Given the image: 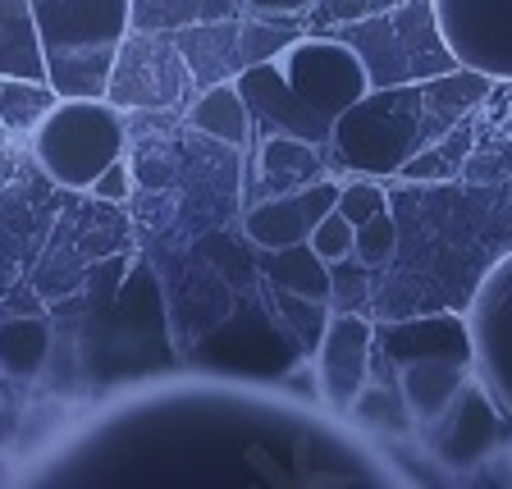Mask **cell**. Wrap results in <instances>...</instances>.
Wrapping results in <instances>:
<instances>
[{
	"label": "cell",
	"instance_id": "obj_11",
	"mask_svg": "<svg viewBox=\"0 0 512 489\" xmlns=\"http://www.w3.org/2000/svg\"><path fill=\"white\" fill-rule=\"evenodd\" d=\"M243 151H252L247 170V202H266L279 192H298L316 179H330L320 165V147L302 138H252Z\"/></svg>",
	"mask_w": 512,
	"mask_h": 489
},
{
	"label": "cell",
	"instance_id": "obj_6",
	"mask_svg": "<svg viewBox=\"0 0 512 489\" xmlns=\"http://www.w3.org/2000/svg\"><path fill=\"white\" fill-rule=\"evenodd\" d=\"M279 69L320 115L339 119L352 101H362L371 92L366 69L348 42H339L334 32H302L298 42L279 55Z\"/></svg>",
	"mask_w": 512,
	"mask_h": 489
},
{
	"label": "cell",
	"instance_id": "obj_16",
	"mask_svg": "<svg viewBox=\"0 0 512 489\" xmlns=\"http://www.w3.org/2000/svg\"><path fill=\"white\" fill-rule=\"evenodd\" d=\"M462 366L467 362H444V357L403 366V384H398V389H403V398H407L416 421H435V416L462 394V384H467Z\"/></svg>",
	"mask_w": 512,
	"mask_h": 489
},
{
	"label": "cell",
	"instance_id": "obj_1",
	"mask_svg": "<svg viewBox=\"0 0 512 489\" xmlns=\"http://www.w3.org/2000/svg\"><path fill=\"white\" fill-rule=\"evenodd\" d=\"M46 78L60 96H106L119 42L133 28V0H32Z\"/></svg>",
	"mask_w": 512,
	"mask_h": 489
},
{
	"label": "cell",
	"instance_id": "obj_19",
	"mask_svg": "<svg viewBox=\"0 0 512 489\" xmlns=\"http://www.w3.org/2000/svg\"><path fill=\"white\" fill-rule=\"evenodd\" d=\"M60 92L51 83H37V78H0V124L14 138H32L37 124L55 110Z\"/></svg>",
	"mask_w": 512,
	"mask_h": 489
},
{
	"label": "cell",
	"instance_id": "obj_25",
	"mask_svg": "<svg viewBox=\"0 0 512 489\" xmlns=\"http://www.w3.org/2000/svg\"><path fill=\"white\" fill-rule=\"evenodd\" d=\"M334 211H339L343 220L362 224V220H371V215L389 211V192H384L371 174H362V179H352V183H339V202H334Z\"/></svg>",
	"mask_w": 512,
	"mask_h": 489
},
{
	"label": "cell",
	"instance_id": "obj_26",
	"mask_svg": "<svg viewBox=\"0 0 512 489\" xmlns=\"http://www.w3.org/2000/svg\"><path fill=\"white\" fill-rule=\"evenodd\" d=\"M311 252L325 261V266H334V261H343V256H352V220H343L339 211L320 215V224L311 229Z\"/></svg>",
	"mask_w": 512,
	"mask_h": 489
},
{
	"label": "cell",
	"instance_id": "obj_2",
	"mask_svg": "<svg viewBox=\"0 0 512 489\" xmlns=\"http://www.w3.org/2000/svg\"><path fill=\"white\" fill-rule=\"evenodd\" d=\"M435 119L426 106V83H398V87H371L362 101H352L334 119V156L343 170L357 174H398L416 151L435 147Z\"/></svg>",
	"mask_w": 512,
	"mask_h": 489
},
{
	"label": "cell",
	"instance_id": "obj_21",
	"mask_svg": "<svg viewBox=\"0 0 512 489\" xmlns=\"http://www.w3.org/2000/svg\"><path fill=\"white\" fill-rule=\"evenodd\" d=\"M348 416L357 421V426L384 430V435H407V430H412V421H416L398 384H371V380H366L362 394L352 398Z\"/></svg>",
	"mask_w": 512,
	"mask_h": 489
},
{
	"label": "cell",
	"instance_id": "obj_18",
	"mask_svg": "<svg viewBox=\"0 0 512 489\" xmlns=\"http://www.w3.org/2000/svg\"><path fill=\"white\" fill-rule=\"evenodd\" d=\"M307 32V14H238V55L243 64L279 60Z\"/></svg>",
	"mask_w": 512,
	"mask_h": 489
},
{
	"label": "cell",
	"instance_id": "obj_15",
	"mask_svg": "<svg viewBox=\"0 0 512 489\" xmlns=\"http://www.w3.org/2000/svg\"><path fill=\"white\" fill-rule=\"evenodd\" d=\"M256 266L270 279V288L298 293V298H316L330 302V266L311 252V243H293V247H266L256 252Z\"/></svg>",
	"mask_w": 512,
	"mask_h": 489
},
{
	"label": "cell",
	"instance_id": "obj_9",
	"mask_svg": "<svg viewBox=\"0 0 512 489\" xmlns=\"http://www.w3.org/2000/svg\"><path fill=\"white\" fill-rule=\"evenodd\" d=\"M371 352H375V325L362 311H334L325 320V334L316 343V384L320 398L334 412L348 416L352 398L371 380Z\"/></svg>",
	"mask_w": 512,
	"mask_h": 489
},
{
	"label": "cell",
	"instance_id": "obj_12",
	"mask_svg": "<svg viewBox=\"0 0 512 489\" xmlns=\"http://www.w3.org/2000/svg\"><path fill=\"white\" fill-rule=\"evenodd\" d=\"M174 42H179L183 60H188L197 92L211 83H234L247 69L243 55H238V19L183 23V28H174Z\"/></svg>",
	"mask_w": 512,
	"mask_h": 489
},
{
	"label": "cell",
	"instance_id": "obj_8",
	"mask_svg": "<svg viewBox=\"0 0 512 489\" xmlns=\"http://www.w3.org/2000/svg\"><path fill=\"white\" fill-rule=\"evenodd\" d=\"M435 14L458 64L512 78V0H435Z\"/></svg>",
	"mask_w": 512,
	"mask_h": 489
},
{
	"label": "cell",
	"instance_id": "obj_4",
	"mask_svg": "<svg viewBox=\"0 0 512 489\" xmlns=\"http://www.w3.org/2000/svg\"><path fill=\"white\" fill-rule=\"evenodd\" d=\"M124 110L106 96H60L55 110L32 133V156L60 188H92L110 160L124 156Z\"/></svg>",
	"mask_w": 512,
	"mask_h": 489
},
{
	"label": "cell",
	"instance_id": "obj_28",
	"mask_svg": "<svg viewBox=\"0 0 512 489\" xmlns=\"http://www.w3.org/2000/svg\"><path fill=\"white\" fill-rule=\"evenodd\" d=\"M316 0H243V14H307Z\"/></svg>",
	"mask_w": 512,
	"mask_h": 489
},
{
	"label": "cell",
	"instance_id": "obj_29",
	"mask_svg": "<svg viewBox=\"0 0 512 489\" xmlns=\"http://www.w3.org/2000/svg\"><path fill=\"white\" fill-rule=\"evenodd\" d=\"M10 147V133H5V124H0V151Z\"/></svg>",
	"mask_w": 512,
	"mask_h": 489
},
{
	"label": "cell",
	"instance_id": "obj_17",
	"mask_svg": "<svg viewBox=\"0 0 512 489\" xmlns=\"http://www.w3.org/2000/svg\"><path fill=\"white\" fill-rule=\"evenodd\" d=\"M51 357V325L37 311L0 320V375L10 380H32Z\"/></svg>",
	"mask_w": 512,
	"mask_h": 489
},
{
	"label": "cell",
	"instance_id": "obj_14",
	"mask_svg": "<svg viewBox=\"0 0 512 489\" xmlns=\"http://www.w3.org/2000/svg\"><path fill=\"white\" fill-rule=\"evenodd\" d=\"M188 124L197 133H206V138L224 142V147H238V151L252 142V115H247V101L238 92V83L202 87V96L188 110Z\"/></svg>",
	"mask_w": 512,
	"mask_h": 489
},
{
	"label": "cell",
	"instance_id": "obj_27",
	"mask_svg": "<svg viewBox=\"0 0 512 489\" xmlns=\"http://www.w3.org/2000/svg\"><path fill=\"white\" fill-rule=\"evenodd\" d=\"M96 197V202H110V206H124L128 202V192H133V170H128V160H110L106 170L92 179V188H87Z\"/></svg>",
	"mask_w": 512,
	"mask_h": 489
},
{
	"label": "cell",
	"instance_id": "obj_20",
	"mask_svg": "<svg viewBox=\"0 0 512 489\" xmlns=\"http://www.w3.org/2000/svg\"><path fill=\"white\" fill-rule=\"evenodd\" d=\"M243 0H133V28H160L174 32L183 23H211V19H238Z\"/></svg>",
	"mask_w": 512,
	"mask_h": 489
},
{
	"label": "cell",
	"instance_id": "obj_23",
	"mask_svg": "<svg viewBox=\"0 0 512 489\" xmlns=\"http://www.w3.org/2000/svg\"><path fill=\"white\" fill-rule=\"evenodd\" d=\"M371 298V279L357 256H343L330 266V311H366Z\"/></svg>",
	"mask_w": 512,
	"mask_h": 489
},
{
	"label": "cell",
	"instance_id": "obj_10",
	"mask_svg": "<svg viewBox=\"0 0 512 489\" xmlns=\"http://www.w3.org/2000/svg\"><path fill=\"white\" fill-rule=\"evenodd\" d=\"M334 202H339V183L334 179H316L298 192H279V197H266V202H252L243 215V234L256 252L266 247H293L307 243L311 229L320 224V215H330Z\"/></svg>",
	"mask_w": 512,
	"mask_h": 489
},
{
	"label": "cell",
	"instance_id": "obj_3",
	"mask_svg": "<svg viewBox=\"0 0 512 489\" xmlns=\"http://www.w3.org/2000/svg\"><path fill=\"white\" fill-rule=\"evenodd\" d=\"M339 42L357 51L371 87H398V83H426L435 74L458 69V55L439 28L435 0H403L394 10L371 14L357 23H334Z\"/></svg>",
	"mask_w": 512,
	"mask_h": 489
},
{
	"label": "cell",
	"instance_id": "obj_22",
	"mask_svg": "<svg viewBox=\"0 0 512 489\" xmlns=\"http://www.w3.org/2000/svg\"><path fill=\"white\" fill-rule=\"evenodd\" d=\"M394 252H398L394 211H380V215H371V220L352 224V256H357L366 270H380L384 261H394Z\"/></svg>",
	"mask_w": 512,
	"mask_h": 489
},
{
	"label": "cell",
	"instance_id": "obj_13",
	"mask_svg": "<svg viewBox=\"0 0 512 489\" xmlns=\"http://www.w3.org/2000/svg\"><path fill=\"white\" fill-rule=\"evenodd\" d=\"M0 78H46L42 32L32 19V0H0Z\"/></svg>",
	"mask_w": 512,
	"mask_h": 489
},
{
	"label": "cell",
	"instance_id": "obj_7",
	"mask_svg": "<svg viewBox=\"0 0 512 489\" xmlns=\"http://www.w3.org/2000/svg\"><path fill=\"white\" fill-rule=\"evenodd\" d=\"M234 83L247 101V115H252V138H302L316 142V147H330L334 119L320 115L307 96L288 83L279 60L247 64Z\"/></svg>",
	"mask_w": 512,
	"mask_h": 489
},
{
	"label": "cell",
	"instance_id": "obj_5",
	"mask_svg": "<svg viewBox=\"0 0 512 489\" xmlns=\"http://www.w3.org/2000/svg\"><path fill=\"white\" fill-rule=\"evenodd\" d=\"M188 92H197L192 69L183 60L174 32L128 28L106 78V101L119 110H170Z\"/></svg>",
	"mask_w": 512,
	"mask_h": 489
},
{
	"label": "cell",
	"instance_id": "obj_24",
	"mask_svg": "<svg viewBox=\"0 0 512 489\" xmlns=\"http://www.w3.org/2000/svg\"><path fill=\"white\" fill-rule=\"evenodd\" d=\"M394 5H403V0H316L307 10V32H325L334 28V23H357V19H371V14H384L394 10Z\"/></svg>",
	"mask_w": 512,
	"mask_h": 489
}]
</instances>
